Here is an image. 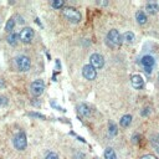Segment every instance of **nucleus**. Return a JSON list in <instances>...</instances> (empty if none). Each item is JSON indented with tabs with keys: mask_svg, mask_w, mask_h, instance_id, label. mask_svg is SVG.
<instances>
[{
	"mask_svg": "<svg viewBox=\"0 0 159 159\" xmlns=\"http://www.w3.org/2000/svg\"><path fill=\"white\" fill-rule=\"evenodd\" d=\"M14 28H15V20L11 18V19L8 20V23H6V25H5V31L11 32V31L14 30Z\"/></svg>",
	"mask_w": 159,
	"mask_h": 159,
	"instance_id": "obj_18",
	"label": "nucleus"
},
{
	"mask_svg": "<svg viewBox=\"0 0 159 159\" xmlns=\"http://www.w3.org/2000/svg\"><path fill=\"white\" fill-rule=\"evenodd\" d=\"M77 112H78L80 116H84V117H85V116H88V114H90V108H88L87 105L81 103V105L77 106Z\"/></svg>",
	"mask_w": 159,
	"mask_h": 159,
	"instance_id": "obj_11",
	"label": "nucleus"
},
{
	"mask_svg": "<svg viewBox=\"0 0 159 159\" xmlns=\"http://www.w3.org/2000/svg\"><path fill=\"white\" fill-rule=\"evenodd\" d=\"M90 65H91L95 70H101V68L103 67V65H105V58H103V56L100 55V54H93V55H91V57H90Z\"/></svg>",
	"mask_w": 159,
	"mask_h": 159,
	"instance_id": "obj_6",
	"label": "nucleus"
},
{
	"mask_svg": "<svg viewBox=\"0 0 159 159\" xmlns=\"http://www.w3.org/2000/svg\"><path fill=\"white\" fill-rule=\"evenodd\" d=\"M121 39H122V41H124V42H127V44H133L134 40H135V36H134L133 32L127 31V32L123 34V36H122Z\"/></svg>",
	"mask_w": 159,
	"mask_h": 159,
	"instance_id": "obj_12",
	"label": "nucleus"
},
{
	"mask_svg": "<svg viewBox=\"0 0 159 159\" xmlns=\"http://www.w3.org/2000/svg\"><path fill=\"white\" fill-rule=\"evenodd\" d=\"M30 90H31V93L34 96H40L44 93V90H45V82L42 80H35V81L30 85Z\"/></svg>",
	"mask_w": 159,
	"mask_h": 159,
	"instance_id": "obj_5",
	"label": "nucleus"
},
{
	"mask_svg": "<svg viewBox=\"0 0 159 159\" xmlns=\"http://www.w3.org/2000/svg\"><path fill=\"white\" fill-rule=\"evenodd\" d=\"M8 42H9V45H11V46H15L16 44H18V40H19V35L16 34V32H10V35L8 36Z\"/></svg>",
	"mask_w": 159,
	"mask_h": 159,
	"instance_id": "obj_15",
	"label": "nucleus"
},
{
	"mask_svg": "<svg viewBox=\"0 0 159 159\" xmlns=\"http://www.w3.org/2000/svg\"><path fill=\"white\" fill-rule=\"evenodd\" d=\"M140 65L143 66V68H144L148 73H150V72H152V68H153L154 65H155V60H154V57H152L150 55H145V56H143V57L140 58Z\"/></svg>",
	"mask_w": 159,
	"mask_h": 159,
	"instance_id": "obj_8",
	"label": "nucleus"
},
{
	"mask_svg": "<svg viewBox=\"0 0 159 159\" xmlns=\"http://www.w3.org/2000/svg\"><path fill=\"white\" fill-rule=\"evenodd\" d=\"M62 14L70 23H73V24H77L81 20V13L71 6H65L62 10Z\"/></svg>",
	"mask_w": 159,
	"mask_h": 159,
	"instance_id": "obj_1",
	"label": "nucleus"
},
{
	"mask_svg": "<svg viewBox=\"0 0 159 159\" xmlns=\"http://www.w3.org/2000/svg\"><path fill=\"white\" fill-rule=\"evenodd\" d=\"M30 116H34V117H40V118H45L44 116H41V114H39V113H30Z\"/></svg>",
	"mask_w": 159,
	"mask_h": 159,
	"instance_id": "obj_23",
	"label": "nucleus"
},
{
	"mask_svg": "<svg viewBox=\"0 0 159 159\" xmlns=\"http://www.w3.org/2000/svg\"><path fill=\"white\" fill-rule=\"evenodd\" d=\"M14 145L18 150H24L28 145V139H26V134L24 132H20L15 135L14 138Z\"/></svg>",
	"mask_w": 159,
	"mask_h": 159,
	"instance_id": "obj_4",
	"label": "nucleus"
},
{
	"mask_svg": "<svg viewBox=\"0 0 159 159\" xmlns=\"http://www.w3.org/2000/svg\"><path fill=\"white\" fill-rule=\"evenodd\" d=\"M82 75H84V77H85L86 80H90V81H92V80L96 78L97 72H96V70H95L91 65H85V66L82 67Z\"/></svg>",
	"mask_w": 159,
	"mask_h": 159,
	"instance_id": "obj_9",
	"label": "nucleus"
},
{
	"mask_svg": "<svg viewBox=\"0 0 159 159\" xmlns=\"http://www.w3.org/2000/svg\"><path fill=\"white\" fill-rule=\"evenodd\" d=\"M105 159H117V154L112 148H107L105 150Z\"/></svg>",
	"mask_w": 159,
	"mask_h": 159,
	"instance_id": "obj_17",
	"label": "nucleus"
},
{
	"mask_svg": "<svg viewBox=\"0 0 159 159\" xmlns=\"http://www.w3.org/2000/svg\"><path fill=\"white\" fill-rule=\"evenodd\" d=\"M51 5H52V8H55V9H60V8L63 6V2H61V0H55V2L51 3Z\"/></svg>",
	"mask_w": 159,
	"mask_h": 159,
	"instance_id": "obj_19",
	"label": "nucleus"
},
{
	"mask_svg": "<svg viewBox=\"0 0 159 159\" xmlns=\"http://www.w3.org/2000/svg\"><path fill=\"white\" fill-rule=\"evenodd\" d=\"M154 145H155V148H157V152L159 153V143H158V142H155V143H154Z\"/></svg>",
	"mask_w": 159,
	"mask_h": 159,
	"instance_id": "obj_24",
	"label": "nucleus"
},
{
	"mask_svg": "<svg viewBox=\"0 0 159 159\" xmlns=\"http://www.w3.org/2000/svg\"><path fill=\"white\" fill-rule=\"evenodd\" d=\"M45 159H58V155H57V153H55V152H50V153L46 155Z\"/></svg>",
	"mask_w": 159,
	"mask_h": 159,
	"instance_id": "obj_21",
	"label": "nucleus"
},
{
	"mask_svg": "<svg viewBox=\"0 0 159 159\" xmlns=\"http://www.w3.org/2000/svg\"><path fill=\"white\" fill-rule=\"evenodd\" d=\"M119 123H121V126H122V127H124V128H126V127H128V126L132 123V116H131V114H126V116H123V117L121 118V122H119Z\"/></svg>",
	"mask_w": 159,
	"mask_h": 159,
	"instance_id": "obj_16",
	"label": "nucleus"
},
{
	"mask_svg": "<svg viewBox=\"0 0 159 159\" xmlns=\"http://www.w3.org/2000/svg\"><path fill=\"white\" fill-rule=\"evenodd\" d=\"M131 82H132V86H133L134 88H137V90H140V88L144 86V81H143V78H142L139 75L132 76Z\"/></svg>",
	"mask_w": 159,
	"mask_h": 159,
	"instance_id": "obj_10",
	"label": "nucleus"
},
{
	"mask_svg": "<svg viewBox=\"0 0 159 159\" xmlns=\"http://www.w3.org/2000/svg\"><path fill=\"white\" fill-rule=\"evenodd\" d=\"M19 39L24 42V44H29L34 39V30L31 28H24L20 34H19Z\"/></svg>",
	"mask_w": 159,
	"mask_h": 159,
	"instance_id": "obj_7",
	"label": "nucleus"
},
{
	"mask_svg": "<svg viewBox=\"0 0 159 159\" xmlns=\"http://www.w3.org/2000/svg\"><path fill=\"white\" fill-rule=\"evenodd\" d=\"M110 134L111 135H116L117 134V127H116V124L114 123H110Z\"/></svg>",
	"mask_w": 159,
	"mask_h": 159,
	"instance_id": "obj_20",
	"label": "nucleus"
},
{
	"mask_svg": "<svg viewBox=\"0 0 159 159\" xmlns=\"http://www.w3.org/2000/svg\"><path fill=\"white\" fill-rule=\"evenodd\" d=\"M135 19H137V21H138V24H139V25H144V24L147 23V15H145V14H144V11H142V10L137 11V14H135Z\"/></svg>",
	"mask_w": 159,
	"mask_h": 159,
	"instance_id": "obj_13",
	"label": "nucleus"
},
{
	"mask_svg": "<svg viewBox=\"0 0 159 159\" xmlns=\"http://www.w3.org/2000/svg\"><path fill=\"white\" fill-rule=\"evenodd\" d=\"M142 159H157V158L154 155H152V154H147V155L142 157Z\"/></svg>",
	"mask_w": 159,
	"mask_h": 159,
	"instance_id": "obj_22",
	"label": "nucleus"
},
{
	"mask_svg": "<svg viewBox=\"0 0 159 159\" xmlns=\"http://www.w3.org/2000/svg\"><path fill=\"white\" fill-rule=\"evenodd\" d=\"M106 42L111 47H118L122 42V39H121L118 30H116V29L110 30V32L107 34V37H106Z\"/></svg>",
	"mask_w": 159,
	"mask_h": 159,
	"instance_id": "obj_2",
	"label": "nucleus"
},
{
	"mask_svg": "<svg viewBox=\"0 0 159 159\" xmlns=\"http://www.w3.org/2000/svg\"><path fill=\"white\" fill-rule=\"evenodd\" d=\"M0 105H2V97H0Z\"/></svg>",
	"mask_w": 159,
	"mask_h": 159,
	"instance_id": "obj_25",
	"label": "nucleus"
},
{
	"mask_svg": "<svg viewBox=\"0 0 159 159\" xmlns=\"http://www.w3.org/2000/svg\"><path fill=\"white\" fill-rule=\"evenodd\" d=\"M158 143H159V135H158Z\"/></svg>",
	"mask_w": 159,
	"mask_h": 159,
	"instance_id": "obj_26",
	"label": "nucleus"
},
{
	"mask_svg": "<svg viewBox=\"0 0 159 159\" xmlns=\"http://www.w3.org/2000/svg\"><path fill=\"white\" fill-rule=\"evenodd\" d=\"M145 10H147L149 14H155V13H158L159 6H158V4H155V3H148L147 6H145Z\"/></svg>",
	"mask_w": 159,
	"mask_h": 159,
	"instance_id": "obj_14",
	"label": "nucleus"
},
{
	"mask_svg": "<svg viewBox=\"0 0 159 159\" xmlns=\"http://www.w3.org/2000/svg\"><path fill=\"white\" fill-rule=\"evenodd\" d=\"M15 63H16V67H18L20 71H23V72L29 71L30 67H31V61H30V58H29L28 56H24V55L18 56V57L15 58Z\"/></svg>",
	"mask_w": 159,
	"mask_h": 159,
	"instance_id": "obj_3",
	"label": "nucleus"
}]
</instances>
